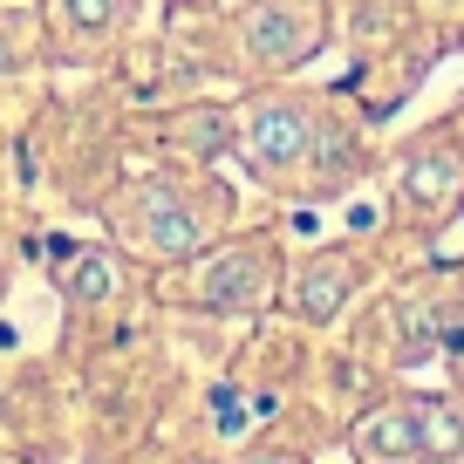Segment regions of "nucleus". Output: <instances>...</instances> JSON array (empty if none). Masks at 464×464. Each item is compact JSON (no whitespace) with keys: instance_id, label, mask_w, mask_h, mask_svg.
<instances>
[{"instance_id":"10","label":"nucleus","mask_w":464,"mask_h":464,"mask_svg":"<svg viewBox=\"0 0 464 464\" xmlns=\"http://www.w3.org/2000/svg\"><path fill=\"white\" fill-rule=\"evenodd\" d=\"M450 191H458V164H450V158L410 164V198H417V205H444Z\"/></svg>"},{"instance_id":"8","label":"nucleus","mask_w":464,"mask_h":464,"mask_svg":"<svg viewBox=\"0 0 464 464\" xmlns=\"http://www.w3.org/2000/svg\"><path fill=\"white\" fill-rule=\"evenodd\" d=\"M137 0H48V21L62 34H110L116 21H130Z\"/></svg>"},{"instance_id":"1","label":"nucleus","mask_w":464,"mask_h":464,"mask_svg":"<svg viewBox=\"0 0 464 464\" xmlns=\"http://www.w3.org/2000/svg\"><path fill=\"white\" fill-rule=\"evenodd\" d=\"M116 226L130 232V246L158 253V260H191L205 246V226L191 218V205L178 198L171 185H137L130 205L116 212Z\"/></svg>"},{"instance_id":"7","label":"nucleus","mask_w":464,"mask_h":464,"mask_svg":"<svg viewBox=\"0 0 464 464\" xmlns=\"http://www.w3.org/2000/svg\"><path fill=\"white\" fill-rule=\"evenodd\" d=\"M417 403V430H423V464H464V417L444 396H410Z\"/></svg>"},{"instance_id":"5","label":"nucleus","mask_w":464,"mask_h":464,"mask_svg":"<svg viewBox=\"0 0 464 464\" xmlns=\"http://www.w3.org/2000/svg\"><path fill=\"white\" fill-rule=\"evenodd\" d=\"M191 301H212V307H260L266 301V253L253 246H232L205 266V280L191 287Z\"/></svg>"},{"instance_id":"6","label":"nucleus","mask_w":464,"mask_h":464,"mask_svg":"<svg viewBox=\"0 0 464 464\" xmlns=\"http://www.w3.org/2000/svg\"><path fill=\"white\" fill-rule=\"evenodd\" d=\"M348 287H355V266L342 260V253H328V260H314L301 280H294V307H301L307 321H334L348 301Z\"/></svg>"},{"instance_id":"4","label":"nucleus","mask_w":464,"mask_h":464,"mask_svg":"<svg viewBox=\"0 0 464 464\" xmlns=\"http://www.w3.org/2000/svg\"><path fill=\"white\" fill-rule=\"evenodd\" d=\"M355 458L369 464H423V430H417V403H376L355 430H348Z\"/></svg>"},{"instance_id":"9","label":"nucleus","mask_w":464,"mask_h":464,"mask_svg":"<svg viewBox=\"0 0 464 464\" xmlns=\"http://www.w3.org/2000/svg\"><path fill=\"white\" fill-rule=\"evenodd\" d=\"M69 294H75V307H102L116 294V266H110V253H82V260L69 266Z\"/></svg>"},{"instance_id":"2","label":"nucleus","mask_w":464,"mask_h":464,"mask_svg":"<svg viewBox=\"0 0 464 464\" xmlns=\"http://www.w3.org/2000/svg\"><path fill=\"white\" fill-rule=\"evenodd\" d=\"M239 144H246L253 171H266V178H287L294 164L307 158L314 130H307V110H301V102H280V96H266V102H253V110H246V130H239Z\"/></svg>"},{"instance_id":"11","label":"nucleus","mask_w":464,"mask_h":464,"mask_svg":"<svg viewBox=\"0 0 464 464\" xmlns=\"http://www.w3.org/2000/svg\"><path fill=\"white\" fill-rule=\"evenodd\" d=\"M246 464H301V458H287V450H253Z\"/></svg>"},{"instance_id":"3","label":"nucleus","mask_w":464,"mask_h":464,"mask_svg":"<svg viewBox=\"0 0 464 464\" xmlns=\"http://www.w3.org/2000/svg\"><path fill=\"white\" fill-rule=\"evenodd\" d=\"M239 34H246V48L260 62L287 69V62H307L321 48V7L314 0H266V7H253L239 21Z\"/></svg>"}]
</instances>
